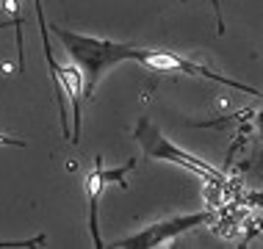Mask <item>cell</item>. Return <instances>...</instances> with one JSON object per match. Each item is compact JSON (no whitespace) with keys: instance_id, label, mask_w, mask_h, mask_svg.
I'll use <instances>...</instances> for the list:
<instances>
[{"instance_id":"1","label":"cell","mask_w":263,"mask_h":249,"mask_svg":"<svg viewBox=\"0 0 263 249\" xmlns=\"http://www.w3.org/2000/svg\"><path fill=\"white\" fill-rule=\"evenodd\" d=\"M47 31L61 42L64 53L75 61V67L81 69L83 78V100H95V89L100 86L103 75L108 69L119 67L125 61H139L144 64L147 59V47L139 45H127V42H111V39H97L86 36V33H75L59 25H47Z\"/></svg>"},{"instance_id":"2","label":"cell","mask_w":263,"mask_h":249,"mask_svg":"<svg viewBox=\"0 0 263 249\" xmlns=\"http://www.w3.org/2000/svg\"><path fill=\"white\" fill-rule=\"evenodd\" d=\"M133 139L139 141L141 152H144L147 158L169 161V163H175V166H183V169H189V172H194L200 177H208V180H222V172H216V169H213L211 163H205L200 155H191V152H186V149L177 147L175 141H169L161 133V127H155L147 117H141L136 122Z\"/></svg>"},{"instance_id":"3","label":"cell","mask_w":263,"mask_h":249,"mask_svg":"<svg viewBox=\"0 0 263 249\" xmlns=\"http://www.w3.org/2000/svg\"><path fill=\"white\" fill-rule=\"evenodd\" d=\"M216 219V210H200V213H186V216H172V219H161L155 224H147L144 230L133 233L127 238L114 241L111 246L117 249H155V246H166L169 241H175L177 236L202 227L205 222Z\"/></svg>"},{"instance_id":"4","label":"cell","mask_w":263,"mask_h":249,"mask_svg":"<svg viewBox=\"0 0 263 249\" xmlns=\"http://www.w3.org/2000/svg\"><path fill=\"white\" fill-rule=\"evenodd\" d=\"M141 67L153 69V72H186V75H194V78H208V81L222 83V86H227V89L247 91V94H252V97H260L258 89H252V86H247V83H238V81H233V78H224V75L213 72V69L202 67V64H194V61H189V59H183V55L172 53V50L147 47V59H144Z\"/></svg>"},{"instance_id":"5","label":"cell","mask_w":263,"mask_h":249,"mask_svg":"<svg viewBox=\"0 0 263 249\" xmlns=\"http://www.w3.org/2000/svg\"><path fill=\"white\" fill-rule=\"evenodd\" d=\"M83 188H86V197H89V233H91V244L97 249H103V236H100V227H97V205H100V197H103V177H100V166H97V155H95V169L86 175L83 180Z\"/></svg>"},{"instance_id":"6","label":"cell","mask_w":263,"mask_h":249,"mask_svg":"<svg viewBox=\"0 0 263 249\" xmlns=\"http://www.w3.org/2000/svg\"><path fill=\"white\" fill-rule=\"evenodd\" d=\"M97 166H100V177H103V183L105 186H111V183H117L119 188H127V180L125 177L136 169V158H130V161H125L122 166H117V169H105L103 166V158L97 155Z\"/></svg>"},{"instance_id":"7","label":"cell","mask_w":263,"mask_h":249,"mask_svg":"<svg viewBox=\"0 0 263 249\" xmlns=\"http://www.w3.org/2000/svg\"><path fill=\"white\" fill-rule=\"evenodd\" d=\"M211 6H213V14H216V31L224 36V23H222V3H219V0H211Z\"/></svg>"},{"instance_id":"8","label":"cell","mask_w":263,"mask_h":249,"mask_svg":"<svg viewBox=\"0 0 263 249\" xmlns=\"http://www.w3.org/2000/svg\"><path fill=\"white\" fill-rule=\"evenodd\" d=\"M0 147H25V141L23 139H11V136H6V133H0Z\"/></svg>"},{"instance_id":"9","label":"cell","mask_w":263,"mask_h":249,"mask_svg":"<svg viewBox=\"0 0 263 249\" xmlns=\"http://www.w3.org/2000/svg\"><path fill=\"white\" fill-rule=\"evenodd\" d=\"M6 25H14V23H0V28H6Z\"/></svg>"}]
</instances>
